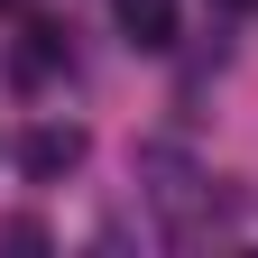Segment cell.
I'll list each match as a JSON object with an SVG mask.
<instances>
[{
  "mask_svg": "<svg viewBox=\"0 0 258 258\" xmlns=\"http://www.w3.org/2000/svg\"><path fill=\"white\" fill-rule=\"evenodd\" d=\"M19 166L37 175V184L74 175V166H83V129H74V120H37V129H28V148H19Z\"/></svg>",
  "mask_w": 258,
  "mask_h": 258,
  "instance_id": "cell-1",
  "label": "cell"
},
{
  "mask_svg": "<svg viewBox=\"0 0 258 258\" xmlns=\"http://www.w3.org/2000/svg\"><path fill=\"white\" fill-rule=\"evenodd\" d=\"M111 19H120V37L139 55H166L175 46V0H111Z\"/></svg>",
  "mask_w": 258,
  "mask_h": 258,
  "instance_id": "cell-2",
  "label": "cell"
},
{
  "mask_svg": "<svg viewBox=\"0 0 258 258\" xmlns=\"http://www.w3.org/2000/svg\"><path fill=\"white\" fill-rule=\"evenodd\" d=\"M231 10H249V0H231Z\"/></svg>",
  "mask_w": 258,
  "mask_h": 258,
  "instance_id": "cell-3",
  "label": "cell"
}]
</instances>
